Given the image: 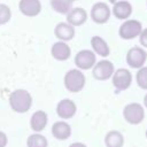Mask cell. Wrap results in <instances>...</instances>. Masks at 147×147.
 Listing matches in <instances>:
<instances>
[{"mask_svg":"<svg viewBox=\"0 0 147 147\" xmlns=\"http://www.w3.org/2000/svg\"><path fill=\"white\" fill-rule=\"evenodd\" d=\"M69 1H71V2L74 3V2H75V1H77V0H69Z\"/></svg>","mask_w":147,"mask_h":147,"instance_id":"f1b7e54d","label":"cell"},{"mask_svg":"<svg viewBox=\"0 0 147 147\" xmlns=\"http://www.w3.org/2000/svg\"><path fill=\"white\" fill-rule=\"evenodd\" d=\"M18 9L26 17H36L41 11V2L40 0H20Z\"/></svg>","mask_w":147,"mask_h":147,"instance_id":"8fae6325","label":"cell"},{"mask_svg":"<svg viewBox=\"0 0 147 147\" xmlns=\"http://www.w3.org/2000/svg\"><path fill=\"white\" fill-rule=\"evenodd\" d=\"M142 29L144 28L140 21L134 18H127L123 21V23L119 25L118 34L124 40H132L140 36Z\"/></svg>","mask_w":147,"mask_h":147,"instance_id":"3957f363","label":"cell"},{"mask_svg":"<svg viewBox=\"0 0 147 147\" xmlns=\"http://www.w3.org/2000/svg\"><path fill=\"white\" fill-rule=\"evenodd\" d=\"M54 34L59 40L67 42L74 39L76 34V30L68 22H60L54 28Z\"/></svg>","mask_w":147,"mask_h":147,"instance_id":"5bb4252c","label":"cell"},{"mask_svg":"<svg viewBox=\"0 0 147 147\" xmlns=\"http://www.w3.org/2000/svg\"><path fill=\"white\" fill-rule=\"evenodd\" d=\"M9 106L14 111L18 114L26 113L32 106V96L30 92L24 88L14 90L9 94Z\"/></svg>","mask_w":147,"mask_h":147,"instance_id":"6da1fadb","label":"cell"},{"mask_svg":"<svg viewBox=\"0 0 147 147\" xmlns=\"http://www.w3.org/2000/svg\"><path fill=\"white\" fill-rule=\"evenodd\" d=\"M123 117L129 124L138 125L145 118V107L139 102H130L123 109Z\"/></svg>","mask_w":147,"mask_h":147,"instance_id":"277c9868","label":"cell"},{"mask_svg":"<svg viewBox=\"0 0 147 147\" xmlns=\"http://www.w3.org/2000/svg\"><path fill=\"white\" fill-rule=\"evenodd\" d=\"M139 38V42L140 45L144 47V48H147V28H144L140 36L138 37Z\"/></svg>","mask_w":147,"mask_h":147,"instance_id":"cb8c5ba5","label":"cell"},{"mask_svg":"<svg viewBox=\"0 0 147 147\" xmlns=\"http://www.w3.org/2000/svg\"><path fill=\"white\" fill-rule=\"evenodd\" d=\"M77 111V106L71 99H62L56 105V114L62 119H69L74 117Z\"/></svg>","mask_w":147,"mask_h":147,"instance_id":"7c38bea8","label":"cell"},{"mask_svg":"<svg viewBox=\"0 0 147 147\" xmlns=\"http://www.w3.org/2000/svg\"><path fill=\"white\" fill-rule=\"evenodd\" d=\"M90 16L94 23L106 24L111 16V8L108 6V3L103 1H98L92 6L90 10Z\"/></svg>","mask_w":147,"mask_h":147,"instance_id":"52a82bcc","label":"cell"},{"mask_svg":"<svg viewBox=\"0 0 147 147\" xmlns=\"http://www.w3.org/2000/svg\"><path fill=\"white\" fill-rule=\"evenodd\" d=\"M11 18V9L6 3H0V25L7 24Z\"/></svg>","mask_w":147,"mask_h":147,"instance_id":"603a6c76","label":"cell"},{"mask_svg":"<svg viewBox=\"0 0 147 147\" xmlns=\"http://www.w3.org/2000/svg\"><path fill=\"white\" fill-rule=\"evenodd\" d=\"M105 144L107 147H123L124 136L116 130L109 131L105 137Z\"/></svg>","mask_w":147,"mask_h":147,"instance_id":"d6986e66","label":"cell"},{"mask_svg":"<svg viewBox=\"0 0 147 147\" xmlns=\"http://www.w3.org/2000/svg\"><path fill=\"white\" fill-rule=\"evenodd\" d=\"M47 121H48L47 114L44 110H37L32 114L30 118V126L34 132L39 133L46 127Z\"/></svg>","mask_w":147,"mask_h":147,"instance_id":"e0dca14e","label":"cell"},{"mask_svg":"<svg viewBox=\"0 0 147 147\" xmlns=\"http://www.w3.org/2000/svg\"><path fill=\"white\" fill-rule=\"evenodd\" d=\"M28 147H47V139L40 133H33L29 136L26 140Z\"/></svg>","mask_w":147,"mask_h":147,"instance_id":"44dd1931","label":"cell"},{"mask_svg":"<svg viewBox=\"0 0 147 147\" xmlns=\"http://www.w3.org/2000/svg\"><path fill=\"white\" fill-rule=\"evenodd\" d=\"M125 61L130 68L138 70L145 65V63L147 61V52L144 47L133 46L127 51Z\"/></svg>","mask_w":147,"mask_h":147,"instance_id":"5b68a950","label":"cell"},{"mask_svg":"<svg viewBox=\"0 0 147 147\" xmlns=\"http://www.w3.org/2000/svg\"><path fill=\"white\" fill-rule=\"evenodd\" d=\"M136 83L141 90L147 91V65H144L137 70Z\"/></svg>","mask_w":147,"mask_h":147,"instance_id":"7402d4cb","label":"cell"},{"mask_svg":"<svg viewBox=\"0 0 147 147\" xmlns=\"http://www.w3.org/2000/svg\"><path fill=\"white\" fill-rule=\"evenodd\" d=\"M74 61L77 69L82 71L90 70L96 63V55L92 49H80L76 53Z\"/></svg>","mask_w":147,"mask_h":147,"instance_id":"ba28073f","label":"cell"},{"mask_svg":"<svg viewBox=\"0 0 147 147\" xmlns=\"http://www.w3.org/2000/svg\"><path fill=\"white\" fill-rule=\"evenodd\" d=\"M69 147H86V145H84L83 142H74Z\"/></svg>","mask_w":147,"mask_h":147,"instance_id":"484cf974","label":"cell"},{"mask_svg":"<svg viewBox=\"0 0 147 147\" xmlns=\"http://www.w3.org/2000/svg\"><path fill=\"white\" fill-rule=\"evenodd\" d=\"M108 1H109V2L111 3V5H114V3H115L116 1H118V0H108Z\"/></svg>","mask_w":147,"mask_h":147,"instance_id":"83f0119b","label":"cell"},{"mask_svg":"<svg viewBox=\"0 0 147 147\" xmlns=\"http://www.w3.org/2000/svg\"><path fill=\"white\" fill-rule=\"evenodd\" d=\"M132 13H133V7H132L131 2H129L126 0L116 1L111 8V15H114L115 18L121 20V21H125V20L130 18Z\"/></svg>","mask_w":147,"mask_h":147,"instance_id":"30bf717a","label":"cell"},{"mask_svg":"<svg viewBox=\"0 0 147 147\" xmlns=\"http://www.w3.org/2000/svg\"><path fill=\"white\" fill-rule=\"evenodd\" d=\"M51 54L56 61H67L71 56V48L65 41H56L52 45Z\"/></svg>","mask_w":147,"mask_h":147,"instance_id":"9a60e30c","label":"cell"},{"mask_svg":"<svg viewBox=\"0 0 147 147\" xmlns=\"http://www.w3.org/2000/svg\"><path fill=\"white\" fill-rule=\"evenodd\" d=\"M7 145V136L5 132L0 131V147H6Z\"/></svg>","mask_w":147,"mask_h":147,"instance_id":"d4e9b609","label":"cell"},{"mask_svg":"<svg viewBox=\"0 0 147 147\" xmlns=\"http://www.w3.org/2000/svg\"><path fill=\"white\" fill-rule=\"evenodd\" d=\"M51 7L56 13L67 15L72 8V2L69 0H51Z\"/></svg>","mask_w":147,"mask_h":147,"instance_id":"ffe728a7","label":"cell"},{"mask_svg":"<svg viewBox=\"0 0 147 147\" xmlns=\"http://www.w3.org/2000/svg\"><path fill=\"white\" fill-rule=\"evenodd\" d=\"M142 103H144V107H145V108H147V93H146V94H145V96H144Z\"/></svg>","mask_w":147,"mask_h":147,"instance_id":"4316f807","label":"cell"},{"mask_svg":"<svg viewBox=\"0 0 147 147\" xmlns=\"http://www.w3.org/2000/svg\"><path fill=\"white\" fill-rule=\"evenodd\" d=\"M52 134L59 140H65L71 134V126L64 121H57L52 125Z\"/></svg>","mask_w":147,"mask_h":147,"instance_id":"ac0fdd59","label":"cell"},{"mask_svg":"<svg viewBox=\"0 0 147 147\" xmlns=\"http://www.w3.org/2000/svg\"><path fill=\"white\" fill-rule=\"evenodd\" d=\"M91 47L92 51L95 53V55H99L101 57H108L110 54V47L108 42L100 36H93L91 38Z\"/></svg>","mask_w":147,"mask_h":147,"instance_id":"2e32d148","label":"cell"},{"mask_svg":"<svg viewBox=\"0 0 147 147\" xmlns=\"http://www.w3.org/2000/svg\"><path fill=\"white\" fill-rule=\"evenodd\" d=\"M145 134H146V138H147V129H146V132H145Z\"/></svg>","mask_w":147,"mask_h":147,"instance_id":"f546056e","label":"cell"},{"mask_svg":"<svg viewBox=\"0 0 147 147\" xmlns=\"http://www.w3.org/2000/svg\"><path fill=\"white\" fill-rule=\"evenodd\" d=\"M63 83H64V87L67 88V91H69L71 93H78L85 87L86 77L82 70H79L77 68L70 69L64 75Z\"/></svg>","mask_w":147,"mask_h":147,"instance_id":"7a4b0ae2","label":"cell"},{"mask_svg":"<svg viewBox=\"0 0 147 147\" xmlns=\"http://www.w3.org/2000/svg\"><path fill=\"white\" fill-rule=\"evenodd\" d=\"M87 11L82 7H72L67 14V22L74 28L83 25L87 21Z\"/></svg>","mask_w":147,"mask_h":147,"instance_id":"4fadbf2b","label":"cell"},{"mask_svg":"<svg viewBox=\"0 0 147 147\" xmlns=\"http://www.w3.org/2000/svg\"><path fill=\"white\" fill-rule=\"evenodd\" d=\"M146 5H147V1H146Z\"/></svg>","mask_w":147,"mask_h":147,"instance_id":"4dcf8cb0","label":"cell"},{"mask_svg":"<svg viewBox=\"0 0 147 147\" xmlns=\"http://www.w3.org/2000/svg\"><path fill=\"white\" fill-rule=\"evenodd\" d=\"M115 71L114 63L107 59L98 61L92 68V75L96 80H108Z\"/></svg>","mask_w":147,"mask_h":147,"instance_id":"9c48e42d","label":"cell"},{"mask_svg":"<svg viewBox=\"0 0 147 147\" xmlns=\"http://www.w3.org/2000/svg\"><path fill=\"white\" fill-rule=\"evenodd\" d=\"M133 80V76L131 71L126 68L116 69L111 76V84L117 91H125L127 90Z\"/></svg>","mask_w":147,"mask_h":147,"instance_id":"8992f818","label":"cell"}]
</instances>
